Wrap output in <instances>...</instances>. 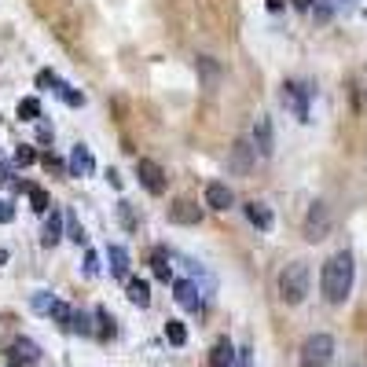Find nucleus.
Returning a JSON list of instances; mask_svg holds the SVG:
<instances>
[{"label": "nucleus", "instance_id": "nucleus-22", "mask_svg": "<svg viewBox=\"0 0 367 367\" xmlns=\"http://www.w3.org/2000/svg\"><path fill=\"white\" fill-rule=\"evenodd\" d=\"M19 118H23V122H37V118H41V100L26 96V100L19 103Z\"/></svg>", "mask_w": 367, "mask_h": 367}, {"label": "nucleus", "instance_id": "nucleus-8", "mask_svg": "<svg viewBox=\"0 0 367 367\" xmlns=\"http://www.w3.org/2000/svg\"><path fill=\"white\" fill-rule=\"evenodd\" d=\"M8 356H12L15 367H34L41 360V349L30 338H15L12 345H8Z\"/></svg>", "mask_w": 367, "mask_h": 367}, {"label": "nucleus", "instance_id": "nucleus-13", "mask_svg": "<svg viewBox=\"0 0 367 367\" xmlns=\"http://www.w3.org/2000/svg\"><path fill=\"white\" fill-rule=\"evenodd\" d=\"M96 169V158H92V151L85 147V144H78L70 151V162H67V173L70 177H89V173Z\"/></svg>", "mask_w": 367, "mask_h": 367}, {"label": "nucleus", "instance_id": "nucleus-36", "mask_svg": "<svg viewBox=\"0 0 367 367\" xmlns=\"http://www.w3.org/2000/svg\"><path fill=\"white\" fill-rule=\"evenodd\" d=\"M37 140H41V144H48V140H52V129L41 125V129H37Z\"/></svg>", "mask_w": 367, "mask_h": 367}, {"label": "nucleus", "instance_id": "nucleus-31", "mask_svg": "<svg viewBox=\"0 0 367 367\" xmlns=\"http://www.w3.org/2000/svg\"><path fill=\"white\" fill-rule=\"evenodd\" d=\"M15 221V206L8 199H0V224H12Z\"/></svg>", "mask_w": 367, "mask_h": 367}, {"label": "nucleus", "instance_id": "nucleus-16", "mask_svg": "<svg viewBox=\"0 0 367 367\" xmlns=\"http://www.w3.org/2000/svg\"><path fill=\"white\" fill-rule=\"evenodd\" d=\"M246 217H250V224H254V228H261V232H268L276 224L272 210H268L265 202H246Z\"/></svg>", "mask_w": 367, "mask_h": 367}, {"label": "nucleus", "instance_id": "nucleus-35", "mask_svg": "<svg viewBox=\"0 0 367 367\" xmlns=\"http://www.w3.org/2000/svg\"><path fill=\"white\" fill-rule=\"evenodd\" d=\"M331 15H334V8H331V4H316V19H320V23H327Z\"/></svg>", "mask_w": 367, "mask_h": 367}, {"label": "nucleus", "instance_id": "nucleus-27", "mask_svg": "<svg viewBox=\"0 0 367 367\" xmlns=\"http://www.w3.org/2000/svg\"><path fill=\"white\" fill-rule=\"evenodd\" d=\"M67 235H70L78 246H85V232H81V224L74 221V213H67Z\"/></svg>", "mask_w": 367, "mask_h": 367}, {"label": "nucleus", "instance_id": "nucleus-5", "mask_svg": "<svg viewBox=\"0 0 367 367\" xmlns=\"http://www.w3.org/2000/svg\"><path fill=\"white\" fill-rule=\"evenodd\" d=\"M331 235V206L327 202H312L309 213H305V239L309 243H323Z\"/></svg>", "mask_w": 367, "mask_h": 367}, {"label": "nucleus", "instance_id": "nucleus-15", "mask_svg": "<svg viewBox=\"0 0 367 367\" xmlns=\"http://www.w3.org/2000/svg\"><path fill=\"white\" fill-rule=\"evenodd\" d=\"M107 261H111V276L129 279V268H133V261H129V250H125V246H107Z\"/></svg>", "mask_w": 367, "mask_h": 367}, {"label": "nucleus", "instance_id": "nucleus-23", "mask_svg": "<svg viewBox=\"0 0 367 367\" xmlns=\"http://www.w3.org/2000/svg\"><path fill=\"white\" fill-rule=\"evenodd\" d=\"M166 338H169V345H184L188 342V327H184L180 320H169L166 323Z\"/></svg>", "mask_w": 367, "mask_h": 367}, {"label": "nucleus", "instance_id": "nucleus-6", "mask_svg": "<svg viewBox=\"0 0 367 367\" xmlns=\"http://www.w3.org/2000/svg\"><path fill=\"white\" fill-rule=\"evenodd\" d=\"M136 177L140 184L151 191V195H166V169L151 158H136Z\"/></svg>", "mask_w": 367, "mask_h": 367}, {"label": "nucleus", "instance_id": "nucleus-11", "mask_svg": "<svg viewBox=\"0 0 367 367\" xmlns=\"http://www.w3.org/2000/svg\"><path fill=\"white\" fill-rule=\"evenodd\" d=\"M173 290H177V301H180L184 309H191V312L202 309V290H199L195 279H177V283H173Z\"/></svg>", "mask_w": 367, "mask_h": 367}, {"label": "nucleus", "instance_id": "nucleus-3", "mask_svg": "<svg viewBox=\"0 0 367 367\" xmlns=\"http://www.w3.org/2000/svg\"><path fill=\"white\" fill-rule=\"evenodd\" d=\"M334 360V338L331 334H309L301 345V367H331Z\"/></svg>", "mask_w": 367, "mask_h": 367}, {"label": "nucleus", "instance_id": "nucleus-33", "mask_svg": "<svg viewBox=\"0 0 367 367\" xmlns=\"http://www.w3.org/2000/svg\"><path fill=\"white\" fill-rule=\"evenodd\" d=\"M235 367H254V353L250 349H239V353H235Z\"/></svg>", "mask_w": 367, "mask_h": 367}, {"label": "nucleus", "instance_id": "nucleus-17", "mask_svg": "<svg viewBox=\"0 0 367 367\" xmlns=\"http://www.w3.org/2000/svg\"><path fill=\"white\" fill-rule=\"evenodd\" d=\"M125 294H129V301H133V305H140V309L151 305V283H147V279H129Z\"/></svg>", "mask_w": 367, "mask_h": 367}, {"label": "nucleus", "instance_id": "nucleus-28", "mask_svg": "<svg viewBox=\"0 0 367 367\" xmlns=\"http://www.w3.org/2000/svg\"><path fill=\"white\" fill-rule=\"evenodd\" d=\"M85 276H100V254L96 250L85 254Z\"/></svg>", "mask_w": 367, "mask_h": 367}, {"label": "nucleus", "instance_id": "nucleus-2", "mask_svg": "<svg viewBox=\"0 0 367 367\" xmlns=\"http://www.w3.org/2000/svg\"><path fill=\"white\" fill-rule=\"evenodd\" d=\"M309 287H312V276H309V265L305 261H290L283 272H279V298L287 305H301L309 298Z\"/></svg>", "mask_w": 367, "mask_h": 367}, {"label": "nucleus", "instance_id": "nucleus-14", "mask_svg": "<svg viewBox=\"0 0 367 367\" xmlns=\"http://www.w3.org/2000/svg\"><path fill=\"white\" fill-rule=\"evenodd\" d=\"M283 103L298 114V122H309V100L301 92V85H283Z\"/></svg>", "mask_w": 367, "mask_h": 367}, {"label": "nucleus", "instance_id": "nucleus-1", "mask_svg": "<svg viewBox=\"0 0 367 367\" xmlns=\"http://www.w3.org/2000/svg\"><path fill=\"white\" fill-rule=\"evenodd\" d=\"M353 279H356V265H353V254L342 250L334 254L327 265H323V276H320V287H323V298L331 305H342L353 290Z\"/></svg>", "mask_w": 367, "mask_h": 367}, {"label": "nucleus", "instance_id": "nucleus-4", "mask_svg": "<svg viewBox=\"0 0 367 367\" xmlns=\"http://www.w3.org/2000/svg\"><path fill=\"white\" fill-rule=\"evenodd\" d=\"M254 166H257V147L250 140H235L228 147V173L232 177H250Z\"/></svg>", "mask_w": 367, "mask_h": 367}, {"label": "nucleus", "instance_id": "nucleus-7", "mask_svg": "<svg viewBox=\"0 0 367 367\" xmlns=\"http://www.w3.org/2000/svg\"><path fill=\"white\" fill-rule=\"evenodd\" d=\"M195 70H199V81H202V89H206V92L221 89L224 70H221V63L213 59V56H199V59H195Z\"/></svg>", "mask_w": 367, "mask_h": 367}, {"label": "nucleus", "instance_id": "nucleus-26", "mask_svg": "<svg viewBox=\"0 0 367 367\" xmlns=\"http://www.w3.org/2000/svg\"><path fill=\"white\" fill-rule=\"evenodd\" d=\"M34 162H37V151H34V147L23 144V147L15 151V166H34Z\"/></svg>", "mask_w": 367, "mask_h": 367}, {"label": "nucleus", "instance_id": "nucleus-30", "mask_svg": "<svg viewBox=\"0 0 367 367\" xmlns=\"http://www.w3.org/2000/svg\"><path fill=\"white\" fill-rule=\"evenodd\" d=\"M70 331H78V334H92L89 316H85V312H74V327H70Z\"/></svg>", "mask_w": 367, "mask_h": 367}, {"label": "nucleus", "instance_id": "nucleus-18", "mask_svg": "<svg viewBox=\"0 0 367 367\" xmlns=\"http://www.w3.org/2000/svg\"><path fill=\"white\" fill-rule=\"evenodd\" d=\"M63 221H67V217H63L59 210H52V213H48V224H45V246H56V243L63 239Z\"/></svg>", "mask_w": 367, "mask_h": 367}, {"label": "nucleus", "instance_id": "nucleus-9", "mask_svg": "<svg viewBox=\"0 0 367 367\" xmlns=\"http://www.w3.org/2000/svg\"><path fill=\"white\" fill-rule=\"evenodd\" d=\"M202 221V206H195V202L180 199L169 206V224H184V228H191V224Z\"/></svg>", "mask_w": 367, "mask_h": 367}, {"label": "nucleus", "instance_id": "nucleus-38", "mask_svg": "<svg viewBox=\"0 0 367 367\" xmlns=\"http://www.w3.org/2000/svg\"><path fill=\"white\" fill-rule=\"evenodd\" d=\"M8 261V250H4V246H0V265H4Z\"/></svg>", "mask_w": 367, "mask_h": 367}, {"label": "nucleus", "instance_id": "nucleus-32", "mask_svg": "<svg viewBox=\"0 0 367 367\" xmlns=\"http://www.w3.org/2000/svg\"><path fill=\"white\" fill-rule=\"evenodd\" d=\"M41 166H45L48 173H56V169H63V162L56 158V155H52V151H48V155H41Z\"/></svg>", "mask_w": 367, "mask_h": 367}, {"label": "nucleus", "instance_id": "nucleus-29", "mask_svg": "<svg viewBox=\"0 0 367 367\" xmlns=\"http://www.w3.org/2000/svg\"><path fill=\"white\" fill-rule=\"evenodd\" d=\"M52 301H56V298H52V294H48V290H41V294L34 298V309H37V312H45V316H48V309H52Z\"/></svg>", "mask_w": 367, "mask_h": 367}, {"label": "nucleus", "instance_id": "nucleus-19", "mask_svg": "<svg viewBox=\"0 0 367 367\" xmlns=\"http://www.w3.org/2000/svg\"><path fill=\"white\" fill-rule=\"evenodd\" d=\"M48 316L59 323L63 331H70L74 327V309L67 305V301H52V309H48Z\"/></svg>", "mask_w": 367, "mask_h": 367}, {"label": "nucleus", "instance_id": "nucleus-20", "mask_svg": "<svg viewBox=\"0 0 367 367\" xmlns=\"http://www.w3.org/2000/svg\"><path fill=\"white\" fill-rule=\"evenodd\" d=\"M210 367H235L232 342H217V349H213V356H210Z\"/></svg>", "mask_w": 367, "mask_h": 367}, {"label": "nucleus", "instance_id": "nucleus-12", "mask_svg": "<svg viewBox=\"0 0 367 367\" xmlns=\"http://www.w3.org/2000/svg\"><path fill=\"white\" fill-rule=\"evenodd\" d=\"M250 144L257 147V155H261V158H272V118H257V122H254V140H250Z\"/></svg>", "mask_w": 367, "mask_h": 367}, {"label": "nucleus", "instance_id": "nucleus-10", "mask_svg": "<svg viewBox=\"0 0 367 367\" xmlns=\"http://www.w3.org/2000/svg\"><path fill=\"white\" fill-rule=\"evenodd\" d=\"M206 206H210V210H217V213H224V210H232V206H235V195H232L228 184H221V180L206 184Z\"/></svg>", "mask_w": 367, "mask_h": 367}, {"label": "nucleus", "instance_id": "nucleus-25", "mask_svg": "<svg viewBox=\"0 0 367 367\" xmlns=\"http://www.w3.org/2000/svg\"><path fill=\"white\" fill-rule=\"evenodd\" d=\"M151 265H155V276L169 283V257H166V250H155V257H151Z\"/></svg>", "mask_w": 367, "mask_h": 367}, {"label": "nucleus", "instance_id": "nucleus-24", "mask_svg": "<svg viewBox=\"0 0 367 367\" xmlns=\"http://www.w3.org/2000/svg\"><path fill=\"white\" fill-rule=\"evenodd\" d=\"M96 323H100V338H111L114 334V316L107 309H96Z\"/></svg>", "mask_w": 367, "mask_h": 367}, {"label": "nucleus", "instance_id": "nucleus-37", "mask_svg": "<svg viewBox=\"0 0 367 367\" xmlns=\"http://www.w3.org/2000/svg\"><path fill=\"white\" fill-rule=\"evenodd\" d=\"M294 8H298V12H309V8H312V0H294Z\"/></svg>", "mask_w": 367, "mask_h": 367}, {"label": "nucleus", "instance_id": "nucleus-34", "mask_svg": "<svg viewBox=\"0 0 367 367\" xmlns=\"http://www.w3.org/2000/svg\"><path fill=\"white\" fill-rule=\"evenodd\" d=\"M63 100H67L70 107H85V96H81V92H74V89H67V92H63Z\"/></svg>", "mask_w": 367, "mask_h": 367}, {"label": "nucleus", "instance_id": "nucleus-21", "mask_svg": "<svg viewBox=\"0 0 367 367\" xmlns=\"http://www.w3.org/2000/svg\"><path fill=\"white\" fill-rule=\"evenodd\" d=\"M26 195H30V206H34L37 213H48V210H52V199H48V191H45V188H34V184H30Z\"/></svg>", "mask_w": 367, "mask_h": 367}]
</instances>
